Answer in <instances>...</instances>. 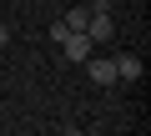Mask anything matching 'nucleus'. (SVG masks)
Instances as JSON below:
<instances>
[{
  "label": "nucleus",
  "instance_id": "obj_1",
  "mask_svg": "<svg viewBox=\"0 0 151 136\" xmlns=\"http://www.w3.org/2000/svg\"><path fill=\"white\" fill-rule=\"evenodd\" d=\"M111 35H116V25H111V10L101 0V5H91V15H86V40L96 45V40H111Z\"/></svg>",
  "mask_w": 151,
  "mask_h": 136
},
{
  "label": "nucleus",
  "instance_id": "obj_2",
  "mask_svg": "<svg viewBox=\"0 0 151 136\" xmlns=\"http://www.w3.org/2000/svg\"><path fill=\"white\" fill-rule=\"evenodd\" d=\"M81 65H86V76H91L96 86H111V81H116V60H101V55H86Z\"/></svg>",
  "mask_w": 151,
  "mask_h": 136
},
{
  "label": "nucleus",
  "instance_id": "obj_3",
  "mask_svg": "<svg viewBox=\"0 0 151 136\" xmlns=\"http://www.w3.org/2000/svg\"><path fill=\"white\" fill-rule=\"evenodd\" d=\"M60 45H65V55H70V60H86V55H91V40H86V30H70Z\"/></svg>",
  "mask_w": 151,
  "mask_h": 136
},
{
  "label": "nucleus",
  "instance_id": "obj_4",
  "mask_svg": "<svg viewBox=\"0 0 151 136\" xmlns=\"http://www.w3.org/2000/svg\"><path fill=\"white\" fill-rule=\"evenodd\" d=\"M116 76L136 81V76H141V55H121V60H116Z\"/></svg>",
  "mask_w": 151,
  "mask_h": 136
},
{
  "label": "nucleus",
  "instance_id": "obj_5",
  "mask_svg": "<svg viewBox=\"0 0 151 136\" xmlns=\"http://www.w3.org/2000/svg\"><path fill=\"white\" fill-rule=\"evenodd\" d=\"M86 15H91V5H76V10H65V30H86Z\"/></svg>",
  "mask_w": 151,
  "mask_h": 136
},
{
  "label": "nucleus",
  "instance_id": "obj_6",
  "mask_svg": "<svg viewBox=\"0 0 151 136\" xmlns=\"http://www.w3.org/2000/svg\"><path fill=\"white\" fill-rule=\"evenodd\" d=\"M5 40H10V35H5V25H0V45H5Z\"/></svg>",
  "mask_w": 151,
  "mask_h": 136
}]
</instances>
